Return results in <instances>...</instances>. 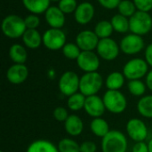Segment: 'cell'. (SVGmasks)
<instances>
[{"label":"cell","mask_w":152,"mask_h":152,"mask_svg":"<svg viewBox=\"0 0 152 152\" xmlns=\"http://www.w3.org/2000/svg\"><path fill=\"white\" fill-rule=\"evenodd\" d=\"M127 139L118 130H110L102 140V152H126Z\"/></svg>","instance_id":"obj_2"},{"label":"cell","mask_w":152,"mask_h":152,"mask_svg":"<svg viewBox=\"0 0 152 152\" xmlns=\"http://www.w3.org/2000/svg\"><path fill=\"white\" fill-rule=\"evenodd\" d=\"M130 31L133 34L143 36L148 34L152 28V17L149 12L137 11L129 18Z\"/></svg>","instance_id":"obj_5"},{"label":"cell","mask_w":152,"mask_h":152,"mask_svg":"<svg viewBox=\"0 0 152 152\" xmlns=\"http://www.w3.org/2000/svg\"><path fill=\"white\" fill-rule=\"evenodd\" d=\"M9 56L12 62L24 64L28 59V52L23 45L20 44H13L9 49Z\"/></svg>","instance_id":"obj_21"},{"label":"cell","mask_w":152,"mask_h":152,"mask_svg":"<svg viewBox=\"0 0 152 152\" xmlns=\"http://www.w3.org/2000/svg\"><path fill=\"white\" fill-rule=\"evenodd\" d=\"M127 88H128L129 93L132 95L136 96V97H141L145 94L147 86L141 79L129 80L128 85H127Z\"/></svg>","instance_id":"obj_30"},{"label":"cell","mask_w":152,"mask_h":152,"mask_svg":"<svg viewBox=\"0 0 152 152\" xmlns=\"http://www.w3.org/2000/svg\"><path fill=\"white\" fill-rule=\"evenodd\" d=\"M91 132L97 137L103 138L110 130L108 122L102 118H95L90 123Z\"/></svg>","instance_id":"obj_22"},{"label":"cell","mask_w":152,"mask_h":152,"mask_svg":"<svg viewBox=\"0 0 152 152\" xmlns=\"http://www.w3.org/2000/svg\"><path fill=\"white\" fill-rule=\"evenodd\" d=\"M45 19L51 28H61L65 24V13L58 6H50L45 12Z\"/></svg>","instance_id":"obj_17"},{"label":"cell","mask_w":152,"mask_h":152,"mask_svg":"<svg viewBox=\"0 0 152 152\" xmlns=\"http://www.w3.org/2000/svg\"><path fill=\"white\" fill-rule=\"evenodd\" d=\"M132 152H149V146L145 142H136L132 149Z\"/></svg>","instance_id":"obj_39"},{"label":"cell","mask_w":152,"mask_h":152,"mask_svg":"<svg viewBox=\"0 0 152 152\" xmlns=\"http://www.w3.org/2000/svg\"><path fill=\"white\" fill-rule=\"evenodd\" d=\"M53 116L54 119L58 122H65L69 115L68 113V110L64 107H57L53 110Z\"/></svg>","instance_id":"obj_34"},{"label":"cell","mask_w":152,"mask_h":152,"mask_svg":"<svg viewBox=\"0 0 152 152\" xmlns=\"http://www.w3.org/2000/svg\"><path fill=\"white\" fill-rule=\"evenodd\" d=\"M22 41L26 47L29 49H37L43 43V36L37 29L27 28L22 36Z\"/></svg>","instance_id":"obj_19"},{"label":"cell","mask_w":152,"mask_h":152,"mask_svg":"<svg viewBox=\"0 0 152 152\" xmlns=\"http://www.w3.org/2000/svg\"><path fill=\"white\" fill-rule=\"evenodd\" d=\"M1 28L4 35L12 39L22 37L27 30L24 19L17 14H9L5 16L2 20Z\"/></svg>","instance_id":"obj_1"},{"label":"cell","mask_w":152,"mask_h":152,"mask_svg":"<svg viewBox=\"0 0 152 152\" xmlns=\"http://www.w3.org/2000/svg\"><path fill=\"white\" fill-rule=\"evenodd\" d=\"M27 152H59L58 147L46 140H37L29 144Z\"/></svg>","instance_id":"obj_23"},{"label":"cell","mask_w":152,"mask_h":152,"mask_svg":"<svg viewBox=\"0 0 152 152\" xmlns=\"http://www.w3.org/2000/svg\"><path fill=\"white\" fill-rule=\"evenodd\" d=\"M51 1H53V2H60L61 0H51Z\"/></svg>","instance_id":"obj_43"},{"label":"cell","mask_w":152,"mask_h":152,"mask_svg":"<svg viewBox=\"0 0 152 152\" xmlns=\"http://www.w3.org/2000/svg\"><path fill=\"white\" fill-rule=\"evenodd\" d=\"M126 77L124 76L123 72L119 71H113L109 74V76L106 78L105 85L108 90H119L121 87H123L125 84Z\"/></svg>","instance_id":"obj_24"},{"label":"cell","mask_w":152,"mask_h":152,"mask_svg":"<svg viewBox=\"0 0 152 152\" xmlns=\"http://www.w3.org/2000/svg\"><path fill=\"white\" fill-rule=\"evenodd\" d=\"M97 145L91 141H86L80 144V152H96Z\"/></svg>","instance_id":"obj_38"},{"label":"cell","mask_w":152,"mask_h":152,"mask_svg":"<svg viewBox=\"0 0 152 152\" xmlns=\"http://www.w3.org/2000/svg\"><path fill=\"white\" fill-rule=\"evenodd\" d=\"M86 99V97L83 94L77 92L68 97V101H67L68 108L72 111H79L81 110H84Z\"/></svg>","instance_id":"obj_27"},{"label":"cell","mask_w":152,"mask_h":152,"mask_svg":"<svg viewBox=\"0 0 152 152\" xmlns=\"http://www.w3.org/2000/svg\"><path fill=\"white\" fill-rule=\"evenodd\" d=\"M137 110L141 116L152 118V95L142 96L137 103Z\"/></svg>","instance_id":"obj_26"},{"label":"cell","mask_w":152,"mask_h":152,"mask_svg":"<svg viewBox=\"0 0 152 152\" xmlns=\"http://www.w3.org/2000/svg\"><path fill=\"white\" fill-rule=\"evenodd\" d=\"M145 61H147L149 66L152 67V43L145 49Z\"/></svg>","instance_id":"obj_40"},{"label":"cell","mask_w":152,"mask_h":152,"mask_svg":"<svg viewBox=\"0 0 152 152\" xmlns=\"http://www.w3.org/2000/svg\"><path fill=\"white\" fill-rule=\"evenodd\" d=\"M57 147L59 152H80V144L70 138L61 139Z\"/></svg>","instance_id":"obj_29"},{"label":"cell","mask_w":152,"mask_h":152,"mask_svg":"<svg viewBox=\"0 0 152 152\" xmlns=\"http://www.w3.org/2000/svg\"><path fill=\"white\" fill-rule=\"evenodd\" d=\"M99 4L105 9L113 10L118 8L121 0H98Z\"/></svg>","instance_id":"obj_37"},{"label":"cell","mask_w":152,"mask_h":152,"mask_svg":"<svg viewBox=\"0 0 152 152\" xmlns=\"http://www.w3.org/2000/svg\"><path fill=\"white\" fill-rule=\"evenodd\" d=\"M148 146H149V152H152V139L149 142Z\"/></svg>","instance_id":"obj_42"},{"label":"cell","mask_w":152,"mask_h":152,"mask_svg":"<svg viewBox=\"0 0 152 152\" xmlns=\"http://www.w3.org/2000/svg\"><path fill=\"white\" fill-rule=\"evenodd\" d=\"M137 11L149 12L152 10V0H133Z\"/></svg>","instance_id":"obj_36"},{"label":"cell","mask_w":152,"mask_h":152,"mask_svg":"<svg viewBox=\"0 0 152 152\" xmlns=\"http://www.w3.org/2000/svg\"><path fill=\"white\" fill-rule=\"evenodd\" d=\"M77 0H61L59 2L58 7L61 10V12L65 14H69L71 12H75L77 7Z\"/></svg>","instance_id":"obj_33"},{"label":"cell","mask_w":152,"mask_h":152,"mask_svg":"<svg viewBox=\"0 0 152 152\" xmlns=\"http://www.w3.org/2000/svg\"><path fill=\"white\" fill-rule=\"evenodd\" d=\"M25 24L27 28H32V29H37V28L39 26L40 24V19L38 18V16L37 14H29L28 15L25 19Z\"/></svg>","instance_id":"obj_35"},{"label":"cell","mask_w":152,"mask_h":152,"mask_svg":"<svg viewBox=\"0 0 152 152\" xmlns=\"http://www.w3.org/2000/svg\"><path fill=\"white\" fill-rule=\"evenodd\" d=\"M102 85L103 78L97 71L85 73L80 77L79 92L86 97L96 95L102 89Z\"/></svg>","instance_id":"obj_3"},{"label":"cell","mask_w":152,"mask_h":152,"mask_svg":"<svg viewBox=\"0 0 152 152\" xmlns=\"http://www.w3.org/2000/svg\"><path fill=\"white\" fill-rule=\"evenodd\" d=\"M79 83L80 77L77 76V74L74 71L68 70L64 72L59 79L60 92L63 95L69 97L70 95L78 92Z\"/></svg>","instance_id":"obj_8"},{"label":"cell","mask_w":152,"mask_h":152,"mask_svg":"<svg viewBox=\"0 0 152 152\" xmlns=\"http://www.w3.org/2000/svg\"><path fill=\"white\" fill-rule=\"evenodd\" d=\"M119 51L120 46L114 39L110 37L100 39L96 48V52L99 57L108 61H111L117 59L119 54Z\"/></svg>","instance_id":"obj_9"},{"label":"cell","mask_w":152,"mask_h":152,"mask_svg":"<svg viewBox=\"0 0 152 152\" xmlns=\"http://www.w3.org/2000/svg\"><path fill=\"white\" fill-rule=\"evenodd\" d=\"M110 22L112 24L114 30L118 33H126L128 30H130L129 18L120 13H118L112 16Z\"/></svg>","instance_id":"obj_25"},{"label":"cell","mask_w":152,"mask_h":152,"mask_svg":"<svg viewBox=\"0 0 152 152\" xmlns=\"http://www.w3.org/2000/svg\"><path fill=\"white\" fill-rule=\"evenodd\" d=\"M64 128L66 133L70 136H78L84 130L83 120L75 114L69 115L67 120L64 122Z\"/></svg>","instance_id":"obj_18"},{"label":"cell","mask_w":152,"mask_h":152,"mask_svg":"<svg viewBox=\"0 0 152 152\" xmlns=\"http://www.w3.org/2000/svg\"><path fill=\"white\" fill-rule=\"evenodd\" d=\"M84 110L87 115L95 118H101L104 114L106 107L103 102V99L96 94L86 97Z\"/></svg>","instance_id":"obj_14"},{"label":"cell","mask_w":152,"mask_h":152,"mask_svg":"<svg viewBox=\"0 0 152 152\" xmlns=\"http://www.w3.org/2000/svg\"><path fill=\"white\" fill-rule=\"evenodd\" d=\"M24 7L33 14L45 12L50 7L51 0H21Z\"/></svg>","instance_id":"obj_20"},{"label":"cell","mask_w":152,"mask_h":152,"mask_svg":"<svg viewBox=\"0 0 152 152\" xmlns=\"http://www.w3.org/2000/svg\"><path fill=\"white\" fill-rule=\"evenodd\" d=\"M28 77V69L25 64H12L6 72L7 80L12 85H20L24 83Z\"/></svg>","instance_id":"obj_15"},{"label":"cell","mask_w":152,"mask_h":152,"mask_svg":"<svg viewBox=\"0 0 152 152\" xmlns=\"http://www.w3.org/2000/svg\"><path fill=\"white\" fill-rule=\"evenodd\" d=\"M102 99L106 107V110L110 113L121 114L126 110V98L119 90H107Z\"/></svg>","instance_id":"obj_4"},{"label":"cell","mask_w":152,"mask_h":152,"mask_svg":"<svg viewBox=\"0 0 152 152\" xmlns=\"http://www.w3.org/2000/svg\"><path fill=\"white\" fill-rule=\"evenodd\" d=\"M0 152H4V151H0Z\"/></svg>","instance_id":"obj_44"},{"label":"cell","mask_w":152,"mask_h":152,"mask_svg":"<svg viewBox=\"0 0 152 152\" xmlns=\"http://www.w3.org/2000/svg\"><path fill=\"white\" fill-rule=\"evenodd\" d=\"M77 64L85 73L95 72L100 68V57L94 51H82L77 59Z\"/></svg>","instance_id":"obj_12"},{"label":"cell","mask_w":152,"mask_h":152,"mask_svg":"<svg viewBox=\"0 0 152 152\" xmlns=\"http://www.w3.org/2000/svg\"><path fill=\"white\" fill-rule=\"evenodd\" d=\"M63 55L69 60H76L81 53V50L77 44L74 43H66V45L61 49Z\"/></svg>","instance_id":"obj_32"},{"label":"cell","mask_w":152,"mask_h":152,"mask_svg":"<svg viewBox=\"0 0 152 152\" xmlns=\"http://www.w3.org/2000/svg\"><path fill=\"white\" fill-rule=\"evenodd\" d=\"M94 12H95L94 7L91 3L83 2L77 5L74 12V18L78 24L86 25L89 22H91V20L94 19Z\"/></svg>","instance_id":"obj_16"},{"label":"cell","mask_w":152,"mask_h":152,"mask_svg":"<svg viewBox=\"0 0 152 152\" xmlns=\"http://www.w3.org/2000/svg\"><path fill=\"white\" fill-rule=\"evenodd\" d=\"M99 41L100 38L95 32L88 29L82 30L76 37V44L81 51H94L97 48Z\"/></svg>","instance_id":"obj_13"},{"label":"cell","mask_w":152,"mask_h":152,"mask_svg":"<svg viewBox=\"0 0 152 152\" xmlns=\"http://www.w3.org/2000/svg\"><path fill=\"white\" fill-rule=\"evenodd\" d=\"M128 136L135 142H144L148 137V127L140 118H131L126 126Z\"/></svg>","instance_id":"obj_11"},{"label":"cell","mask_w":152,"mask_h":152,"mask_svg":"<svg viewBox=\"0 0 152 152\" xmlns=\"http://www.w3.org/2000/svg\"><path fill=\"white\" fill-rule=\"evenodd\" d=\"M149 72V64L145 60L141 58H134L128 61L124 68L123 74L128 80L141 79Z\"/></svg>","instance_id":"obj_6"},{"label":"cell","mask_w":152,"mask_h":152,"mask_svg":"<svg viewBox=\"0 0 152 152\" xmlns=\"http://www.w3.org/2000/svg\"><path fill=\"white\" fill-rule=\"evenodd\" d=\"M113 31L114 28L112 27L110 20H100L99 22H97L94 28V32L100 39L110 37Z\"/></svg>","instance_id":"obj_28"},{"label":"cell","mask_w":152,"mask_h":152,"mask_svg":"<svg viewBox=\"0 0 152 152\" xmlns=\"http://www.w3.org/2000/svg\"><path fill=\"white\" fill-rule=\"evenodd\" d=\"M136 6L134 3V1L130 0H121L120 4L118 6V13L130 18L132 17L137 11H136Z\"/></svg>","instance_id":"obj_31"},{"label":"cell","mask_w":152,"mask_h":152,"mask_svg":"<svg viewBox=\"0 0 152 152\" xmlns=\"http://www.w3.org/2000/svg\"><path fill=\"white\" fill-rule=\"evenodd\" d=\"M43 45L51 51L62 49L66 45V35L61 28H50L43 34Z\"/></svg>","instance_id":"obj_7"},{"label":"cell","mask_w":152,"mask_h":152,"mask_svg":"<svg viewBox=\"0 0 152 152\" xmlns=\"http://www.w3.org/2000/svg\"><path fill=\"white\" fill-rule=\"evenodd\" d=\"M120 50L127 55L139 53L144 48V40L142 36L136 34H129L125 36L119 44Z\"/></svg>","instance_id":"obj_10"},{"label":"cell","mask_w":152,"mask_h":152,"mask_svg":"<svg viewBox=\"0 0 152 152\" xmlns=\"http://www.w3.org/2000/svg\"><path fill=\"white\" fill-rule=\"evenodd\" d=\"M145 84L147 86V88H149L151 91H152V69L148 72V74L146 75V80H145Z\"/></svg>","instance_id":"obj_41"}]
</instances>
